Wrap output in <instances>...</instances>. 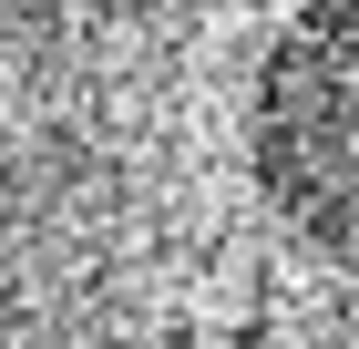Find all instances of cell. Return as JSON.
Returning <instances> with one entry per match:
<instances>
[{
    "instance_id": "1",
    "label": "cell",
    "mask_w": 359,
    "mask_h": 349,
    "mask_svg": "<svg viewBox=\"0 0 359 349\" xmlns=\"http://www.w3.org/2000/svg\"><path fill=\"white\" fill-rule=\"evenodd\" d=\"M257 185L318 257L359 268V0H308L267 41Z\"/></svg>"
}]
</instances>
